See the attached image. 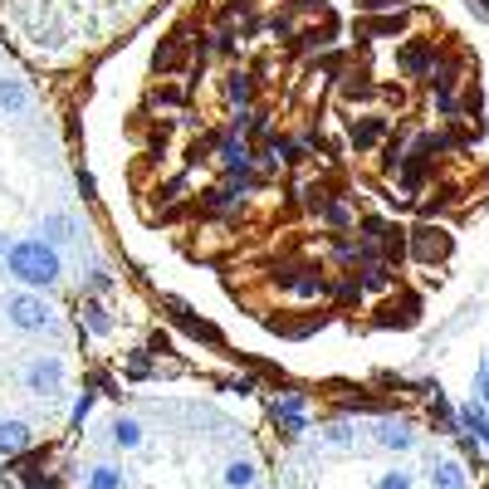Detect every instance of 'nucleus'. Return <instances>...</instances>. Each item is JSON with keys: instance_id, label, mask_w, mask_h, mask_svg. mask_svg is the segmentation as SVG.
<instances>
[{"instance_id": "1", "label": "nucleus", "mask_w": 489, "mask_h": 489, "mask_svg": "<svg viewBox=\"0 0 489 489\" xmlns=\"http://www.w3.org/2000/svg\"><path fill=\"white\" fill-rule=\"evenodd\" d=\"M5 269L30 289H54L59 284V249L50 240H15L5 255Z\"/></svg>"}, {"instance_id": "27", "label": "nucleus", "mask_w": 489, "mask_h": 489, "mask_svg": "<svg viewBox=\"0 0 489 489\" xmlns=\"http://www.w3.org/2000/svg\"><path fill=\"white\" fill-rule=\"evenodd\" d=\"M324 440H333V446H348V440H353V426H348V421H333V426H324Z\"/></svg>"}, {"instance_id": "29", "label": "nucleus", "mask_w": 489, "mask_h": 489, "mask_svg": "<svg viewBox=\"0 0 489 489\" xmlns=\"http://www.w3.org/2000/svg\"><path fill=\"white\" fill-rule=\"evenodd\" d=\"M127 372H133V377H147V372H152V357H147V353H133V357H127Z\"/></svg>"}, {"instance_id": "21", "label": "nucleus", "mask_w": 489, "mask_h": 489, "mask_svg": "<svg viewBox=\"0 0 489 489\" xmlns=\"http://www.w3.org/2000/svg\"><path fill=\"white\" fill-rule=\"evenodd\" d=\"M431 99H436V108H440V113H456V108H460V99H456V83H450V79H436Z\"/></svg>"}, {"instance_id": "15", "label": "nucleus", "mask_w": 489, "mask_h": 489, "mask_svg": "<svg viewBox=\"0 0 489 489\" xmlns=\"http://www.w3.org/2000/svg\"><path fill=\"white\" fill-rule=\"evenodd\" d=\"M83 489H123V470L108 460H99V465H89V475H83Z\"/></svg>"}, {"instance_id": "4", "label": "nucleus", "mask_w": 489, "mask_h": 489, "mask_svg": "<svg viewBox=\"0 0 489 489\" xmlns=\"http://www.w3.org/2000/svg\"><path fill=\"white\" fill-rule=\"evenodd\" d=\"M411 255L421 259V265H436V259L450 255V235L436 230V225H421V230L411 235Z\"/></svg>"}, {"instance_id": "9", "label": "nucleus", "mask_w": 489, "mask_h": 489, "mask_svg": "<svg viewBox=\"0 0 489 489\" xmlns=\"http://www.w3.org/2000/svg\"><path fill=\"white\" fill-rule=\"evenodd\" d=\"M30 450V426L25 421H0V456H25Z\"/></svg>"}, {"instance_id": "18", "label": "nucleus", "mask_w": 489, "mask_h": 489, "mask_svg": "<svg viewBox=\"0 0 489 489\" xmlns=\"http://www.w3.org/2000/svg\"><path fill=\"white\" fill-rule=\"evenodd\" d=\"M294 294H299V299H328L333 284L324 279V274H299V279H294Z\"/></svg>"}, {"instance_id": "24", "label": "nucleus", "mask_w": 489, "mask_h": 489, "mask_svg": "<svg viewBox=\"0 0 489 489\" xmlns=\"http://www.w3.org/2000/svg\"><path fill=\"white\" fill-rule=\"evenodd\" d=\"M377 489H416V475L411 470H387L377 480Z\"/></svg>"}, {"instance_id": "23", "label": "nucleus", "mask_w": 489, "mask_h": 489, "mask_svg": "<svg viewBox=\"0 0 489 489\" xmlns=\"http://www.w3.org/2000/svg\"><path fill=\"white\" fill-rule=\"evenodd\" d=\"M324 221L333 225V230H348V225H353V211L343 206V201H328V206H324Z\"/></svg>"}, {"instance_id": "31", "label": "nucleus", "mask_w": 489, "mask_h": 489, "mask_svg": "<svg viewBox=\"0 0 489 489\" xmlns=\"http://www.w3.org/2000/svg\"><path fill=\"white\" fill-rule=\"evenodd\" d=\"M89 289H93V294H108V289H113V279H108L103 269H93V274H89Z\"/></svg>"}, {"instance_id": "16", "label": "nucleus", "mask_w": 489, "mask_h": 489, "mask_svg": "<svg viewBox=\"0 0 489 489\" xmlns=\"http://www.w3.org/2000/svg\"><path fill=\"white\" fill-rule=\"evenodd\" d=\"M436 489H470V480H465V465L460 460H436Z\"/></svg>"}, {"instance_id": "28", "label": "nucleus", "mask_w": 489, "mask_h": 489, "mask_svg": "<svg viewBox=\"0 0 489 489\" xmlns=\"http://www.w3.org/2000/svg\"><path fill=\"white\" fill-rule=\"evenodd\" d=\"M475 397H480V407L489 411V362L480 367V372H475Z\"/></svg>"}, {"instance_id": "3", "label": "nucleus", "mask_w": 489, "mask_h": 489, "mask_svg": "<svg viewBox=\"0 0 489 489\" xmlns=\"http://www.w3.org/2000/svg\"><path fill=\"white\" fill-rule=\"evenodd\" d=\"M25 387L34 391V397H54V391L64 387V362H59V357H30Z\"/></svg>"}, {"instance_id": "26", "label": "nucleus", "mask_w": 489, "mask_h": 489, "mask_svg": "<svg viewBox=\"0 0 489 489\" xmlns=\"http://www.w3.org/2000/svg\"><path fill=\"white\" fill-rule=\"evenodd\" d=\"M362 294H367V289H362V279H357V274H353V279H338V299H343V304H357Z\"/></svg>"}, {"instance_id": "11", "label": "nucleus", "mask_w": 489, "mask_h": 489, "mask_svg": "<svg viewBox=\"0 0 489 489\" xmlns=\"http://www.w3.org/2000/svg\"><path fill=\"white\" fill-rule=\"evenodd\" d=\"M401 69H407V74H431L436 50H431V44H421V40H411L407 50H401Z\"/></svg>"}, {"instance_id": "19", "label": "nucleus", "mask_w": 489, "mask_h": 489, "mask_svg": "<svg viewBox=\"0 0 489 489\" xmlns=\"http://www.w3.org/2000/svg\"><path fill=\"white\" fill-rule=\"evenodd\" d=\"M357 279H362V289H372V294H387L391 289V269L387 265H362Z\"/></svg>"}, {"instance_id": "33", "label": "nucleus", "mask_w": 489, "mask_h": 489, "mask_svg": "<svg viewBox=\"0 0 489 489\" xmlns=\"http://www.w3.org/2000/svg\"><path fill=\"white\" fill-rule=\"evenodd\" d=\"M5 255H10V240H5V235H0V265H5Z\"/></svg>"}, {"instance_id": "7", "label": "nucleus", "mask_w": 489, "mask_h": 489, "mask_svg": "<svg viewBox=\"0 0 489 489\" xmlns=\"http://www.w3.org/2000/svg\"><path fill=\"white\" fill-rule=\"evenodd\" d=\"M460 431L470 436L475 446H480L484 456H489V411L480 407V401H475V407H465V411H460Z\"/></svg>"}, {"instance_id": "32", "label": "nucleus", "mask_w": 489, "mask_h": 489, "mask_svg": "<svg viewBox=\"0 0 489 489\" xmlns=\"http://www.w3.org/2000/svg\"><path fill=\"white\" fill-rule=\"evenodd\" d=\"M470 5H475V10H480V15L489 20V0H470Z\"/></svg>"}, {"instance_id": "25", "label": "nucleus", "mask_w": 489, "mask_h": 489, "mask_svg": "<svg viewBox=\"0 0 489 489\" xmlns=\"http://www.w3.org/2000/svg\"><path fill=\"white\" fill-rule=\"evenodd\" d=\"M20 480H25V489H54V480L40 470V465H25V470H20Z\"/></svg>"}, {"instance_id": "14", "label": "nucleus", "mask_w": 489, "mask_h": 489, "mask_svg": "<svg viewBox=\"0 0 489 489\" xmlns=\"http://www.w3.org/2000/svg\"><path fill=\"white\" fill-rule=\"evenodd\" d=\"M30 108V89L20 79H0V113H25Z\"/></svg>"}, {"instance_id": "2", "label": "nucleus", "mask_w": 489, "mask_h": 489, "mask_svg": "<svg viewBox=\"0 0 489 489\" xmlns=\"http://www.w3.org/2000/svg\"><path fill=\"white\" fill-rule=\"evenodd\" d=\"M5 318L15 324L20 333H54V308L34 294H10L5 299Z\"/></svg>"}, {"instance_id": "22", "label": "nucleus", "mask_w": 489, "mask_h": 489, "mask_svg": "<svg viewBox=\"0 0 489 489\" xmlns=\"http://www.w3.org/2000/svg\"><path fill=\"white\" fill-rule=\"evenodd\" d=\"M249 99H255V79L235 74V79H230V103H235V108H245Z\"/></svg>"}, {"instance_id": "6", "label": "nucleus", "mask_w": 489, "mask_h": 489, "mask_svg": "<svg viewBox=\"0 0 489 489\" xmlns=\"http://www.w3.org/2000/svg\"><path fill=\"white\" fill-rule=\"evenodd\" d=\"M304 407H308V397H299V391H284V397L274 401V421H279V426H284V431H289V436H299L304 426H308Z\"/></svg>"}, {"instance_id": "17", "label": "nucleus", "mask_w": 489, "mask_h": 489, "mask_svg": "<svg viewBox=\"0 0 489 489\" xmlns=\"http://www.w3.org/2000/svg\"><path fill=\"white\" fill-rule=\"evenodd\" d=\"M74 235H79V225L69 216H44V240H50V245H69Z\"/></svg>"}, {"instance_id": "10", "label": "nucleus", "mask_w": 489, "mask_h": 489, "mask_svg": "<svg viewBox=\"0 0 489 489\" xmlns=\"http://www.w3.org/2000/svg\"><path fill=\"white\" fill-rule=\"evenodd\" d=\"M166 308H172V314H176V318H182V328L191 333V338H201V343H221V328H216V324H206V318H196V314H186V308H182V304H176V299H166Z\"/></svg>"}, {"instance_id": "13", "label": "nucleus", "mask_w": 489, "mask_h": 489, "mask_svg": "<svg viewBox=\"0 0 489 489\" xmlns=\"http://www.w3.org/2000/svg\"><path fill=\"white\" fill-rule=\"evenodd\" d=\"M225 489H259V465L255 460H230L225 465Z\"/></svg>"}, {"instance_id": "20", "label": "nucleus", "mask_w": 489, "mask_h": 489, "mask_svg": "<svg viewBox=\"0 0 489 489\" xmlns=\"http://www.w3.org/2000/svg\"><path fill=\"white\" fill-rule=\"evenodd\" d=\"M83 324H89L93 333H99V338H108V333H113V318H108V308H99V304H83Z\"/></svg>"}, {"instance_id": "8", "label": "nucleus", "mask_w": 489, "mask_h": 489, "mask_svg": "<svg viewBox=\"0 0 489 489\" xmlns=\"http://www.w3.org/2000/svg\"><path fill=\"white\" fill-rule=\"evenodd\" d=\"M348 137H353V147H357V152H372L377 142L387 137V123H381V118H357Z\"/></svg>"}, {"instance_id": "12", "label": "nucleus", "mask_w": 489, "mask_h": 489, "mask_svg": "<svg viewBox=\"0 0 489 489\" xmlns=\"http://www.w3.org/2000/svg\"><path fill=\"white\" fill-rule=\"evenodd\" d=\"M113 446L118 450H137L142 446V421H137V416H113Z\"/></svg>"}, {"instance_id": "30", "label": "nucleus", "mask_w": 489, "mask_h": 489, "mask_svg": "<svg viewBox=\"0 0 489 489\" xmlns=\"http://www.w3.org/2000/svg\"><path fill=\"white\" fill-rule=\"evenodd\" d=\"M367 30H377V34H391V30H401V15H377Z\"/></svg>"}, {"instance_id": "5", "label": "nucleus", "mask_w": 489, "mask_h": 489, "mask_svg": "<svg viewBox=\"0 0 489 489\" xmlns=\"http://www.w3.org/2000/svg\"><path fill=\"white\" fill-rule=\"evenodd\" d=\"M372 436H377V446H381V450H397V456L416 446V431H411L407 421H401V416H381V421L372 426Z\"/></svg>"}]
</instances>
